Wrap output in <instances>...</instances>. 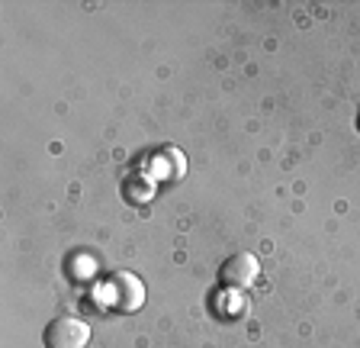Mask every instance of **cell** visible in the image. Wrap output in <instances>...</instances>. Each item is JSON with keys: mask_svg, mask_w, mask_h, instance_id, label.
<instances>
[{"mask_svg": "<svg viewBox=\"0 0 360 348\" xmlns=\"http://www.w3.org/2000/svg\"><path fill=\"white\" fill-rule=\"evenodd\" d=\"M42 342H45V348H87L90 323H84L77 316H58L45 325Z\"/></svg>", "mask_w": 360, "mask_h": 348, "instance_id": "obj_2", "label": "cell"}, {"mask_svg": "<svg viewBox=\"0 0 360 348\" xmlns=\"http://www.w3.org/2000/svg\"><path fill=\"white\" fill-rule=\"evenodd\" d=\"M100 303L116 313H135L145 306V284L142 278H135L129 271L110 274L106 284L100 287Z\"/></svg>", "mask_w": 360, "mask_h": 348, "instance_id": "obj_1", "label": "cell"}, {"mask_svg": "<svg viewBox=\"0 0 360 348\" xmlns=\"http://www.w3.org/2000/svg\"><path fill=\"white\" fill-rule=\"evenodd\" d=\"M222 284L225 287H232V290H245L251 287L257 280V274H261V265H257V258L251 255V251H238V255L232 258H225V265H222Z\"/></svg>", "mask_w": 360, "mask_h": 348, "instance_id": "obj_3", "label": "cell"}]
</instances>
